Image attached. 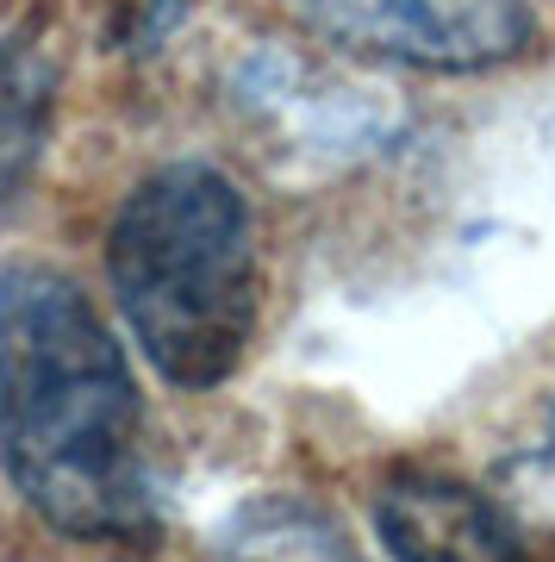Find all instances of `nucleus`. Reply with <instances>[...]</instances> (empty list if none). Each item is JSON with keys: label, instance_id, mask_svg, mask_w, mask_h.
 Segmentation results:
<instances>
[{"label": "nucleus", "instance_id": "6", "mask_svg": "<svg viewBox=\"0 0 555 562\" xmlns=\"http://www.w3.org/2000/svg\"><path fill=\"white\" fill-rule=\"evenodd\" d=\"M213 543L218 562H362L338 513L299 494H262V501L231 506Z\"/></svg>", "mask_w": 555, "mask_h": 562}, {"label": "nucleus", "instance_id": "3", "mask_svg": "<svg viewBox=\"0 0 555 562\" xmlns=\"http://www.w3.org/2000/svg\"><path fill=\"white\" fill-rule=\"evenodd\" d=\"M287 13L350 57L424 76H487L536 44L531 0H287Z\"/></svg>", "mask_w": 555, "mask_h": 562}, {"label": "nucleus", "instance_id": "4", "mask_svg": "<svg viewBox=\"0 0 555 562\" xmlns=\"http://www.w3.org/2000/svg\"><path fill=\"white\" fill-rule=\"evenodd\" d=\"M375 538L394 562H531L524 525L494 501V487L431 469H399L381 482Z\"/></svg>", "mask_w": 555, "mask_h": 562}, {"label": "nucleus", "instance_id": "7", "mask_svg": "<svg viewBox=\"0 0 555 562\" xmlns=\"http://www.w3.org/2000/svg\"><path fill=\"white\" fill-rule=\"evenodd\" d=\"M494 501L531 531H555V406L524 431V438L494 462Z\"/></svg>", "mask_w": 555, "mask_h": 562}, {"label": "nucleus", "instance_id": "5", "mask_svg": "<svg viewBox=\"0 0 555 562\" xmlns=\"http://www.w3.org/2000/svg\"><path fill=\"white\" fill-rule=\"evenodd\" d=\"M50 106H57V57H50L44 32L38 25L0 32V213L38 176Z\"/></svg>", "mask_w": 555, "mask_h": 562}, {"label": "nucleus", "instance_id": "1", "mask_svg": "<svg viewBox=\"0 0 555 562\" xmlns=\"http://www.w3.org/2000/svg\"><path fill=\"white\" fill-rule=\"evenodd\" d=\"M0 475L50 531H157L150 419L94 294L50 262H0Z\"/></svg>", "mask_w": 555, "mask_h": 562}, {"label": "nucleus", "instance_id": "2", "mask_svg": "<svg viewBox=\"0 0 555 562\" xmlns=\"http://www.w3.org/2000/svg\"><path fill=\"white\" fill-rule=\"evenodd\" d=\"M106 288L132 344L181 394L231 382L257 331V213L206 157L157 162L106 225Z\"/></svg>", "mask_w": 555, "mask_h": 562}]
</instances>
